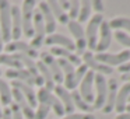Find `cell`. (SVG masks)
I'll return each instance as SVG.
<instances>
[{"label":"cell","mask_w":130,"mask_h":119,"mask_svg":"<svg viewBox=\"0 0 130 119\" xmlns=\"http://www.w3.org/2000/svg\"><path fill=\"white\" fill-rule=\"evenodd\" d=\"M35 0H24L21 7V24H23V34L27 38H34V27H32V17H34Z\"/></svg>","instance_id":"6da1fadb"},{"label":"cell","mask_w":130,"mask_h":119,"mask_svg":"<svg viewBox=\"0 0 130 119\" xmlns=\"http://www.w3.org/2000/svg\"><path fill=\"white\" fill-rule=\"evenodd\" d=\"M0 32L3 42L11 41V6L7 0H0Z\"/></svg>","instance_id":"7a4b0ae2"},{"label":"cell","mask_w":130,"mask_h":119,"mask_svg":"<svg viewBox=\"0 0 130 119\" xmlns=\"http://www.w3.org/2000/svg\"><path fill=\"white\" fill-rule=\"evenodd\" d=\"M37 101L38 102H42V104H46L49 108H52V109L55 111V113H56L59 118H63V116L66 115V113H64V108H63L62 102L59 101V98H57L52 91L46 90L45 87H41L39 90H38Z\"/></svg>","instance_id":"3957f363"},{"label":"cell","mask_w":130,"mask_h":119,"mask_svg":"<svg viewBox=\"0 0 130 119\" xmlns=\"http://www.w3.org/2000/svg\"><path fill=\"white\" fill-rule=\"evenodd\" d=\"M104 21L102 14H94L92 17L88 20V25L85 31V41H87V48L90 51H95L96 48V42H98V31L101 23Z\"/></svg>","instance_id":"277c9868"},{"label":"cell","mask_w":130,"mask_h":119,"mask_svg":"<svg viewBox=\"0 0 130 119\" xmlns=\"http://www.w3.org/2000/svg\"><path fill=\"white\" fill-rule=\"evenodd\" d=\"M95 59L98 60L99 63L108 66V67H113V66H122L123 63L129 62L130 60V51L126 49V51L118 52V53H109V52H104V53H96L94 55Z\"/></svg>","instance_id":"5b68a950"},{"label":"cell","mask_w":130,"mask_h":119,"mask_svg":"<svg viewBox=\"0 0 130 119\" xmlns=\"http://www.w3.org/2000/svg\"><path fill=\"white\" fill-rule=\"evenodd\" d=\"M94 85H95V95H94L92 108L94 109H102L105 102H106L108 80L102 74H95V77H94Z\"/></svg>","instance_id":"8992f818"},{"label":"cell","mask_w":130,"mask_h":119,"mask_svg":"<svg viewBox=\"0 0 130 119\" xmlns=\"http://www.w3.org/2000/svg\"><path fill=\"white\" fill-rule=\"evenodd\" d=\"M32 27H34V38L31 41V46L37 51L43 45L46 38V31H45V24H43V18L41 16L39 10L35 9L34 17H32Z\"/></svg>","instance_id":"52a82bcc"},{"label":"cell","mask_w":130,"mask_h":119,"mask_svg":"<svg viewBox=\"0 0 130 119\" xmlns=\"http://www.w3.org/2000/svg\"><path fill=\"white\" fill-rule=\"evenodd\" d=\"M69 31L71 32V35L74 37V45H76V55L81 56L85 52L87 48V41H85V31L83 28V25L77 21H69L67 23Z\"/></svg>","instance_id":"ba28073f"},{"label":"cell","mask_w":130,"mask_h":119,"mask_svg":"<svg viewBox=\"0 0 130 119\" xmlns=\"http://www.w3.org/2000/svg\"><path fill=\"white\" fill-rule=\"evenodd\" d=\"M41 62L49 69V71L52 73V77L55 80V84L56 85H62V83L64 81V77H63V71L60 69L57 59H55L53 55H51L49 52H42L41 53Z\"/></svg>","instance_id":"9c48e42d"},{"label":"cell","mask_w":130,"mask_h":119,"mask_svg":"<svg viewBox=\"0 0 130 119\" xmlns=\"http://www.w3.org/2000/svg\"><path fill=\"white\" fill-rule=\"evenodd\" d=\"M4 76L9 77L11 80H15V81H21V83H25L28 85H38V87H42L43 83L37 80L32 74H29V71H27L25 69H7Z\"/></svg>","instance_id":"30bf717a"},{"label":"cell","mask_w":130,"mask_h":119,"mask_svg":"<svg viewBox=\"0 0 130 119\" xmlns=\"http://www.w3.org/2000/svg\"><path fill=\"white\" fill-rule=\"evenodd\" d=\"M98 35H99V37H98V42H96L95 52H98V53H104V52H106L108 48L110 46V42H112V38H113L112 29H110L109 23H108V21L104 20L101 23Z\"/></svg>","instance_id":"8fae6325"},{"label":"cell","mask_w":130,"mask_h":119,"mask_svg":"<svg viewBox=\"0 0 130 119\" xmlns=\"http://www.w3.org/2000/svg\"><path fill=\"white\" fill-rule=\"evenodd\" d=\"M81 60H83V63H84L91 71H94L95 74H102V76H105V74H112L113 73V69L99 63L98 60L95 59L92 52L85 51L84 53L81 55Z\"/></svg>","instance_id":"7c38bea8"},{"label":"cell","mask_w":130,"mask_h":119,"mask_svg":"<svg viewBox=\"0 0 130 119\" xmlns=\"http://www.w3.org/2000/svg\"><path fill=\"white\" fill-rule=\"evenodd\" d=\"M94 77H95V73L91 70L87 71V74L84 76V79L80 83V95L84 99L85 102L92 105L94 102Z\"/></svg>","instance_id":"4fadbf2b"},{"label":"cell","mask_w":130,"mask_h":119,"mask_svg":"<svg viewBox=\"0 0 130 119\" xmlns=\"http://www.w3.org/2000/svg\"><path fill=\"white\" fill-rule=\"evenodd\" d=\"M6 52H10V55H14L17 52V53L21 55H27L31 59L38 57V52L29 43L24 42V41H10L6 45Z\"/></svg>","instance_id":"5bb4252c"},{"label":"cell","mask_w":130,"mask_h":119,"mask_svg":"<svg viewBox=\"0 0 130 119\" xmlns=\"http://www.w3.org/2000/svg\"><path fill=\"white\" fill-rule=\"evenodd\" d=\"M119 91V81L113 77L108 80V95H106V102H105L102 112L104 113H110L115 109V102H116V95Z\"/></svg>","instance_id":"9a60e30c"},{"label":"cell","mask_w":130,"mask_h":119,"mask_svg":"<svg viewBox=\"0 0 130 119\" xmlns=\"http://www.w3.org/2000/svg\"><path fill=\"white\" fill-rule=\"evenodd\" d=\"M45 45H51V46H59V48H64L70 52H74L76 51V45L74 42L67 38L66 35H62V34H51L45 38Z\"/></svg>","instance_id":"2e32d148"},{"label":"cell","mask_w":130,"mask_h":119,"mask_svg":"<svg viewBox=\"0 0 130 119\" xmlns=\"http://www.w3.org/2000/svg\"><path fill=\"white\" fill-rule=\"evenodd\" d=\"M38 10H39L41 16L43 18V24H45V31L48 35L55 34V29H56V20H55L53 14H52L51 9L48 6V2H39L38 4Z\"/></svg>","instance_id":"e0dca14e"},{"label":"cell","mask_w":130,"mask_h":119,"mask_svg":"<svg viewBox=\"0 0 130 119\" xmlns=\"http://www.w3.org/2000/svg\"><path fill=\"white\" fill-rule=\"evenodd\" d=\"M55 95L59 98V101L62 102L63 108H64V113L66 115H70L74 113V104H73V98H71V94L69 90H66L63 85H55Z\"/></svg>","instance_id":"ac0fdd59"},{"label":"cell","mask_w":130,"mask_h":119,"mask_svg":"<svg viewBox=\"0 0 130 119\" xmlns=\"http://www.w3.org/2000/svg\"><path fill=\"white\" fill-rule=\"evenodd\" d=\"M11 95H13V98H14V102L18 105V108H20L21 112H23V116H25L27 119H34L35 118V111H34V108H31V105L28 104L25 97H24L18 90H15V88L11 90Z\"/></svg>","instance_id":"d6986e66"},{"label":"cell","mask_w":130,"mask_h":119,"mask_svg":"<svg viewBox=\"0 0 130 119\" xmlns=\"http://www.w3.org/2000/svg\"><path fill=\"white\" fill-rule=\"evenodd\" d=\"M10 85H13V88L18 90L24 97H25V99L28 101V104L31 105V108H37V105H38L37 93L34 91V88H32L31 85L25 84V83H21V81H15V80H11V84Z\"/></svg>","instance_id":"ffe728a7"},{"label":"cell","mask_w":130,"mask_h":119,"mask_svg":"<svg viewBox=\"0 0 130 119\" xmlns=\"http://www.w3.org/2000/svg\"><path fill=\"white\" fill-rule=\"evenodd\" d=\"M49 53L53 55V56H59V59H64L67 62H70L73 66H81L83 65V60L78 55H76V52H70L64 48H59V46H52Z\"/></svg>","instance_id":"44dd1931"},{"label":"cell","mask_w":130,"mask_h":119,"mask_svg":"<svg viewBox=\"0 0 130 119\" xmlns=\"http://www.w3.org/2000/svg\"><path fill=\"white\" fill-rule=\"evenodd\" d=\"M23 35V24H21V10L17 6H11V39L20 41Z\"/></svg>","instance_id":"7402d4cb"},{"label":"cell","mask_w":130,"mask_h":119,"mask_svg":"<svg viewBox=\"0 0 130 119\" xmlns=\"http://www.w3.org/2000/svg\"><path fill=\"white\" fill-rule=\"evenodd\" d=\"M130 97V83H124L118 91V95H116V102H115V109L119 113L126 112V105H127V99Z\"/></svg>","instance_id":"603a6c76"},{"label":"cell","mask_w":130,"mask_h":119,"mask_svg":"<svg viewBox=\"0 0 130 119\" xmlns=\"http://www.w3.org/2000/svg\"><path fill=\"white\" fill-rule=\"evenodd\" d=\"M48 6H49V9H51L52 14H53L55 20H57L60 24H67L69 21H70L69 20L67 13L60 7L59 2H56V0H51V2H48Z\"/></svg>","instance_id":"cb8c5ba5"},{"label":"cell","mask_w":130,"mask_h":119,"mask_svg":"<svg viewBox=\"0 0 130 119\" xmlns=\"http://www.w3.org/2000/svg\"><path fill=\"white\" fill-rule=\"evenodd\" d=\"M37 67H38V71H39L41 77H42V80H43V85H45V88L49 90V91H53L56 84H55V80H53V77H52V73L49 71V69L46 67L42 62H38Z\"/></svg>","instance_id":"d4e9b609"},{"label":"cell","mask_w":130,"mask_h":119,"mask_svg":"<svg viewBox=\"0 0 130 119\" xmlns=\"http://www.w3.org/2000/svg\"><path fill=\"white\" fill-rule=\"evenodd\" d=\"M109 23L110 29H116V31H123L126 34L130 35V18L129 17H123V16H119V17L112 18Z\"/></svg>","instance_id":"484cf974"},{"label":"cell","mask_w":130,"mask_h":119,"mask_svg":"<svg viewBox=\"0 0 130 119\" xmlns=\"http://www.w3.org/2000/svg\"><path fill=\"white\" fill-rule=\"evenodd\" d=\"M70 94H71V98H73L74 108H78V109L81 111V113H91L94 111L92 105L88 104V102H85L84 99L81 98V95H80V93L77 90H73Z\"/></svg>","instance_id":"4316f807"},{"label":"cell","mask_w":130,"mask_h":119,"mask_svg":"<svg viewBox=\"0 0 130 119\" xmlns=\"http://www.w3.org/2000/svg\"><path fill=\"white\" fill-rule=\"evenodd\" d=\"M0 102L4 107H9L13 102V95H11V88L4 80L0 79Z\"/></svg>","instance_id":"83f0119b"},{"label":"cell","mask_w":130,"mask_h":119,"mask_svg":"<svg viewBox=\"0 0 130 119\" xmlns=\"http://www.w3.org/2000/svg\"><path fill=\"white\" fill-rule=\"evenodd\" d=\"M0 63L4 66H9L10 69H24L23 63L14 55L10 53H0Z\"/></svg>","instance_id":"f1b7e54d"},{"label":"cell","mask_w":130,"mask_h":119,"mask_svg":"<svg viewBox=\"0 0 130 119\" xmlns=\"http://www.w3.org/2000/svg\"><path fill=\"white\" fill-rule=\"evenodd\" d=\"M91 10H92V7H91V2H88V0L80 2V13H78V17H77V23L83 24V23H85V21L90 20Z\"/></svg>","instance_id":"f546056e"},{"label":"cell","mask_w":130,"mask_h":119,"mask_svg":"<svg viewBox=\"0 0 130 119\" xmlns=\"http://www.w3.org/2000/svg\"><path fill=\"white\" fill-rule=\"evenodd\" d=\"M80 13V2L78 0H73L70 2V9H69V20L70 21H77V17H78Z\"/></svg>","instance_id":"4dcf8cb0"},{"label":"cell","mask_w":130,"mask_h":119,"mask_svg":"<svg viewBox=\"0 0 130 119\" xmlns=\"http://www.w3.org/2000/svg\"><path fill=\"white\" fill-rule=\"evenodd\" d=\"M113 37H115V39L118 41L120 45L126 46V48H130V35L129 34H126V32H123V31H115Z\"/></svg>","instance_id":"1f68e13d"},{"label":"cell","mask_w":130,"mask_h":119,"mask_svg":"<svg viewBox=\"0 0 130 119\" xmlns=\"http://www.w3.org/2000/svg\"><path fill=\"white\" fill-rule=\"evenodd\" d=\"M87 71H88V67L84 65V63L76 69V74H74V84H76V87L81 83V80L84 79V76L87 74Z\"/></svg>","instance_id":"d6a6232c"},{"label":"cell","mask_w":130,"mask_h":119,"mask_svg":"<svg viewBox=\"0 0 130 119\" xmlns=\"http://www.w3.org/2000/svg\"><path fill=\"white\" fill-rule=\"evenodd\" d=\"M49 111H51V108H49L48 105L39 102V104H38V109L35 111V118L34 119H46Z\"/></svg>","instance_id":"836d02e7"},{"label":"cell","mask_w":130,"mask_h":119,"mask_svg":"<svg viewBox=\"0 0 130 119\" xmlns=\"http://www.w3.org/2000/svg\"><path fill=\"white\" fill-rule=\"evenodd\" d=\"M62 119H95L92 113H70V115H64Z\"/></svg>","instance_id":"e575fe53"},{"label":"cell","mask_w":130,"mask_h":119,"mask_svg":"<svg viewBox=\"0 0 130 119\" xmlns=\"http://www.w3.org/2000/svg\"><path fill=\"white\" fill-rule=\"evenodd\" d=\"M10 111H11V119H24L23 112H21V109L18 108V105L15 104V102H11Z\"/></svg>","instance_id":"d590c367"},{"label":"cell","mask_w":130,"mask_h":119,"mask_svg":"<svg viewBox=\"0 0 130 119\" xmlns=\"http://www.w3.org/2000/svg\"><path fill=\"white\" fill-rule=\"evenodd\" d=\"M91 7L96 11V14H102V11H104V3H102L101 0H94V2H91Z\"/></svg>","instance_id":"8d00e7d4"},{"label":"cell","mask_w":130,"mask_h":119,"mask_svg":"<svg viewBox=\"0 0 130 119\" xmlns=\"http://www.w3.org/2000/svg\"><path fill=\"white\" fill-rule=\"evenodd\" d=\"M118 70H119V73H122V74L130 73V60H129V62H126V63H123L122 66H119Z\"/></svg>","instance_id":"74e56055"},{"label":"cell","mask_w":130,"mask_h":119,"mask_svg":"<svg viewBox=\"0 0 130 119\" xmlns=\"http://www.w3.org/2000/svg\"><path fill=\"white\" fill-rule=\"evenodd\" d=\"M2 119H11V111H10V108H4Z\"/></svg>","instance_id":"f35d334b"},{"label":"cell","mask_w":130,"mask_h":119,"mask_svg":"<svg viewBox=\"0 0 130 119\" xmlns=\"http://www.w3.org/2000/svg\"><path fill=\"white\" fill-rule=\"evenodd\" d=\"M59 4H60V7H62L64 11L70 9V2H66V0H63V2H59Z\"/></svg>","instance_id":"ab89813d"},{"label":"cell","mask_w":130,"mask_h":119,"mask_svg":"<svg viewBox=\"0 0 130 119\" xmlns=\"http://www.w3.org/2000/svg\"><path fill=\"white\" fill-rule=\"evenodd\" d=\"M116 119H130V112H123V113H119L116 116Z\"/></svg>","instance_id":"60d3db41"},{"label":"cell","mask_w":130,"mask_h":119,"mask_svg":"<svg viewBox=\"0 0 130 119\" xmlns=\"http://www.w3.org/2000/svg\"><path fill=\"white\" fill-rule=\"evenodd\" d=\"M122 81L123 83H130V73L122 74Z\"/></svg>","instance_id":"b9f144b4"},{"label":"cell","mask_w":130,"mask_h":119,"mask_svg":"<svg viewBox=\"0 0 130 119\" xmlns=\"http://www.w3.org/2000/svg\"><path fill=\"white\" fill-rule=\"evenodd\" d=\"M3 51V38H2V32H0V52Z\"/></svg>","instance_id":"7bdbcfd3"},{"label":"cell","mask_w":130,"mask_h":119,"mask_svg":"<svg viewBox=\"0 0 130 119\" xmlns=\"http://www.w3.org/2000/svg\"><path fill=\"white\" fill-rule=\"evenodd\" d=\"M126 112H130V102L126 105Z\"/></svg>","instance_id":"ee69618b"},{"label":"cell","mask_w":130,"mask_h":119,"mask_svg":"<svg viewBox=\"0 0 130 119\" xmlns=\"http://www.w3.org/2000/svg\"><path fill=\"white\" fill-rule=\"evenodd\" d=\"M2 115H3V111H2V108H0V119H2Z\"/></svg>","instance_id":"f6af8a7d"},{"label":"cell","mask_w":130,"mask_h":119,"mask_svg":"<svg viewBox=\"0 0 130 119\" xmlns=\"http://www.w3.org/2000/svg\"><path fill=\"white\" fill-rule=\"evenodd\" d=\"M129 102H130V97H129V99H127V104H129Z\"/></svg>","instance_id":"bcb514c9"},{"label":"cell","mask_w":130,"mask_h":119,"mask_svg":"<svg viewBox=\"0 0 130 119\" xmlns=\"http://www.w3.org/2000/svg\"><path fill=\"white\" fill-rule=\"evenodd\" d=\"M0 76H2V69H0Z\"/></svg>","instance_id":"7dc6e473"}]
</instances>
